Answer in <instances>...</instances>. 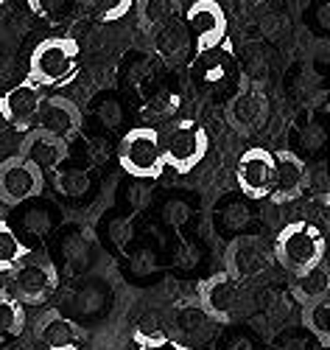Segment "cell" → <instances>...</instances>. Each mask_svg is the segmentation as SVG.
Here are the masks:
<instances>
[{
  "label": "cell",
  "mask_w": 330,
  "mask_h": 350,
  "mask_svg": "<svg viewBox=\"0 0 330 350\" xmlns=\"http://www.w3.org/2000/svg\"><path fill=\"white\" fill-rule=\"evenodd\" d=\"M275 260L291 275H303L325 260V232L314 221H288L277 230Z\"/></svg>",
  "instance_id": "1"
},
{
  "label": "cell",
  "mask_w": 330,
  "mask_h": 350,
  "mask_svg": "<svg viewBox=\"0 0 330 350\" xmlns=\"http://www.w3.org/2000/svg\"><path fill=\"white\" fill-rule=\"evenodd\" d=\"M79 68V45L70 37H48L42 40L28 59V81L37 87L65 84Z\"/></svg>",
  "instance_id": "2"
},
{
  "label": "cell",
  "mask_w": 330,
  "mask_h": 350,
  "mask_svg": "<svg viewBox=\"0 0 330 350\" xmlns=\"http://www.w3.org/2000/svg\"><path fill=\"white\" fill-rule=\"evenodd\" d=\"M118 160L121 168L135 180H157L165 160H163V143L160 132L154 126H135L124 135L121 146H118Z\"/></svg>",
  "instance_id": "3"
},
{
  "label": "cell",
  "mask_w": 330,
  "mask_h": 350,
  "mask_svg": "<svg viewBox=\"0 0 330 350\" xmlns=\"http://www.w3.org/2000/svg\"><path fill=\"white\" fill-rule=\"evenodd\" d=\"M163 160L165 165H171L176 174H188L193 171L210 149V137L204 132V126H199L196 121H174L163 135Z\"/></svg>",
  "instance_id": "4"
},
{
  "label": "cell",
  "mask_w": 330,
  "mask_h": 350,
  "mask_svg": "<svg viewBox=\"0 0 330 350\" xmlns=\"http://www.w3.org/2000/svg\"><path fill=\"white\" fill-rule=\"evenodd\" d=\"M199 308L219 325H232L247 308V288L227 272H216L199 283Z\"/></svg>",
  "instance_id": "5"
},
{
  "label": "cell",
  "mask_w": 330,
  "mask_h": 350,
  "mask_svg": "<svg viewBox=\"0 0 330 350\" xmlns=\"http://www.w3.org/2000/svg\"><path fill=\"white\" fill-rule=\"evenodd\" d=\"M9 286H12V297H17L23 306H40L56 291L59 275L45 255L31 252L20 260L17 269L9 272Z\"/></svg>",
  "instance_id": "6"
},
{
  "label": "cell",
  "mask_w": 330,
  "mask_h": 350,
  "mask_svg": "<svg viewBox=\"0 0 330 350\" xmlns=\"http://www.w3.org/2000/svg\"><path fill=\"white\" fill-rule=\"evenodd\" d=\"M275 264L272 247L260 236H235L224 250V272L238 283H249L266 275Z\"/></svg>",
  "instance_id": "7"
},
{
  "label": "cell",
  "mask_w": 330,
  "mask_h": 350,
  "mask_svg": "<svg viewBox=\"0 0 330 350\" xmlns=\"http://www.w3.org/2000/svg\"><path fill=\"white\" fill-rule=\"evenodd\" d=\"M272 104L258 81H244L224 107V121L235 135H255L266 121Z\"/></svg>",
  "instance_id": "8"
},
{
  "label": "cell",
  "mask_w": 330,
  "mask_h": 350,
  "mask_svg": "<svg viewBox=\"0 0 330 350\" xmlns=\"http://www.w3.org/2000/svg\"><path fill=\"white\" fill-rule=\"evenodd\" d=\"M182 20L191 31L196 53H207L224 45L227 40V14L216 0H196V3L182 12Z\"/></svg>",
  "instance_id": "9"
},
{
  "label": "cell",
  "mask_w": 330,
  "mask_h": 350,
  "mask_svg": "<svg viewBox=\"0 0 330 350\" xmlns=\"http://www.w3.org/2000/svg\"><path fill=\"white\" fill-rule=\"evenodd\" d=\"M42 188L45 174L25 157L14 154L0 163V202L3 205H23V202L40 196Z\"/></svg>",
  "instance_id": "10"
},
{
  "label": "cell",
  "mask_w": 330,
  "mask_h": 350,
  "mask_svg": "<svg viewBox=\"0 0 330 350\" xmlns=\"http://www.w3.org/2000/svg\"><path fill=\"white\" fill-rule=\"evenodd\" d=\"M275 154V180H272V191H269V199L275 205H288V202L299 199L308 185H311V171L305 165V160L283 149V152H272Z\"/></svg>",
  "instance_id": "11"
},
{
  "label": "cell",
  "mask_w": 330,
  "mask_h": 350,
  "mask_svg": "<svg viewBox=\"0 0 330 350\" xmlns=\"http://www.w3.org/2000/svg\"><path fill=\"white\" fill-rule=\"evenodd\" d=\"M235 180H238V188H241L244 196L269 199L272 180H275V154L263 149V146L247 149L235 165Z\"/></svg>",
  "instance_id": "12"
},
{
  "label": "cell",
  "mask_w": 330,
  "mask_h": 350,
  "mask_svg": "<svg viewBox=\"0 0 330 350\" xmlns=\"http://www.w3.org/2000/svg\"><path fill=\"white\" fill-rule=\"evenodd\" d=\"M45 101L42 96V87H37L34 81H20L14 87L0 96V115L9 126H14L17 132H28L37 121V112H40V104Z\"/></svg>",
  "instance_id": "13"
},
{
  "label": "cell",
  "mask_w": 330,
  "mask_h": 350,
  "mask_svg": "<svg viewBox=\"0 0 330 350\" xmlns=\"http://www.w3.org/2000/svg\"><path fill=\"white\" fill-rule=\"evenodd\" d=\"M34 339L42 350H79L84 345L87 334L62 311L51 308L34 323Z\"/></svg>",
  "instance_id": "14"
},
{
  "label": "cell",
  "mask_w": 330,
  "mask_h": 350,
  "mask_svg": "<svg viewBox=\"0 0 330 350\" xmlns=\"http://www.w3.org/2000/svg\"><path fill=\"white\" fill-rule=\"evenodd\" d=\"M34 129H42V132H48V135H53L59 140L70 143L81 129V109L70 98L51 96V98H45L40 104Z\"/></svg>",
  "instance_id": "15"
},
{
  "label": "cell",
  "mask_w": 330,
  "mask_h": 350,
  "mask_svg": "<svg viewBox=\"0 0 330 350\" xmlns=\"http://www.w3.org/2000/svg\"><path fill=\"white\" fill-rule=\"evenodd\" d=\"M213 319H210L199 306H185L174 311L171 317V328L168 336L174 345L179 347H191V350H202V345L213 336Z\"/></svg>",
  "instance_id": "16"
},
{
  "label": "cell",
  "mask_w": 330,
  "mask_h": 350,
  "mask_svg": "<svg viewBox=\"0 0 330 350\" xmlns=\"http://www.w3.org/2000/svg\"><path fill=\"white\" fill-rule=\"evenodd\" d=\"M20 157H25L28 163H34L42 174L45 171H56L59 165H62L68 160V143L65 140H59L42 129H28L23 143H20Z\"/></svg>",
  "instance_id": "17"
},
{
  "label": "cell",
  "mask_w": 330,
  "mask_h": 350,
  "mask_svg": "<svg viewBox=\"0 0 330 350\" xmlns=\"http://www.w3.org/2000/svg\"><path fill=\"white\" fill-rule=\"evenodd\" d=\"M152 48L154 53L160 56L163 62L168 65H179V62H185L188 59V53L193 48V40H191V31H188V25L182 17H174L168 20L165 25L154 28L152 34Z\"/></svg>",
  "instance_id": "18"
},
{
  "label": "cell",
  "mask_w": 330,
  "mask_h": 350,
  "mask_svg": "<svg viewBox=\"0 0 330 350\" xmlns=\"http://www.w3.org/2000/svg\"><path fill=\"white\" fill-rule=\"evenodd\" d=\"M291 297L299 306H308V303H316L322 297H330V272L325 267V260H322V264H316L314 269L303 272V275H294Z\"/></svg>",
  "instance_id": "19"
},
{
  "label": "cell",
  "mask_w": 330,
  "mask_h": 350,
  "mask_svg": "<svg viewBox=\"0 0 330 350\" xmlns=\"http://www.w3.org/2000/svg\"><path fill=\"white\" fill-rule=\"evenodd\" d=\"M137 9V25L146 34H152L154 28L165 25L174 17H182V0H135Z\"/></svg>",
  "instance_id": "20"
},
{
  "label": "cell",
  "mask_w": 330,
  "mask_h": 350,
  "mask_svg": "<svg viewBox=\"0 0 330 350\" xmlns=\"http://www.w3.org/2000/svg\"><path fill=\"white\" fill-rule=\"evenodd\" d=\"M25 331V306L0 291V345H6L12 339H17Z\"/></svg>",
  "instance_id": "21"
},
{
  "label": "cell",
  "mask_w": 330,
  "mask_h": 350,
  "mask_svg": "<svg viewBox=\"0 0 330 350\" xmlns=\"http://www.w3.org/2000/svg\"><path fill=\"white\" fill-rule=\"evenodd\" d=\"M28 255H31V250L23 244V239L17 236V230L9 221L0 219V272L9 275L12 269H17V264L23 258H28Z\"/></svg>",
  "instance_id": "22"
},
{
  "label": "cell",
  "mask_w": 330,
  "mask_h": 350,
  "mask_svg": "<svg viewBox=\"0 0 330 350\" xmlns=\"http://www.w3.org/2000/svg\"><path fill=\"white\" fill-rule=\"evenodd\" d=\"M303 325L314 334L319 347H330V297L303 306Z\"/></svg>",
  "instance_id": "23"
},
{
  "label": "cell",
  "mask_w": 330,
  "mask_h": 350,
  "mask_svg": "<svg viewBox=\"0 0 330 350\" xmlns=\"http://www.w3.org/2000/svg\"><path fill=\"white\" fill-rule=\"evenodd\" d=\"M56 188L59 193H65L70 199H81L87 191H90V177H87V171L79 168V165H59L56 171Z\"/></svg>",
  "instance_id": "24"
},
{
  "label": "cell",
  "mask_w": 330,
  "mask_h": 350,
  "mask_svg": "<svg viewBox=\"0 0 330 350\" xmlns=\"http://www.w3.org/2000/svg\"><path fill=\"white\" fill-rule=\"evenodd\" d=\"M199 59L193 62V79H199L202 84H213L221 81L227 73V56H213V51L207 53H196Z\"/></svg>",
  "instance_id": "25"
},
{
  "label": "cell",
  "mask_w": 330,
  "mask_h": 350,
  "mask_svg": "<svg viewBox=\"0 0 330 350\" xmlns=\"http://www.w3.org/2000/svg\"><path fill=\"white\" fill-rule=\"evenodd\" d=\"M90 6H93V14L104 23H115L121 20L132 12L135 0H90Z\"/></svg>",
  "instance_id": "26"
},
{
  "label": "cell",
  "mask_w": 330,
  "mask_h": 350,
  "mask_svg": "<svg viewBox=\"0 0 330 350\" xmlns=\"http://www.w3.org/2000/svg\"><path fill=\"white\" fill-rule=\"evenodd\" d=\"M305 23L319 34L330 31V0H311L305 9Z\"/></svg>",
  "instance_id": "27"
},
{
  "label": "cell",
  "mask_w": 330,
  "mask_h": 350,
  "mask_svg": "<svg viewBox=\"0 0 330 350\" xmlns=\"http://www.w3.org/2000/svg\"><path fill=\"white\" fill-rule=\"evenodd\" d=\"M98 115H101V121L107 126H115L118 121H121V104H118V98H112V96L101 98L98 101Z\"/></svg>",
  "instance_id": "28"
},
{
  "label": "cell",
  "mask_w": 330,
  "mask_h": 350,
  "mask_svg": "<svg viewBox=\"0 0 330 350\" xmlns=\"http://www.w3.org/2000/svg\"><path fill=\"white\" fill-rule=\"evenodd\" d=\"M70 6V0H42V9L51 14V17H62Z\"/></svg>",
  "instance_id": "29"
},
{
  "label": "cell",
  "mask_w": 330,
  "mask_h": 350,
  "mask_svg": "<svg viewBox=\"0 0 330 350\" xmlns=\"http://www.w3.org/2000/svg\"><path fill=\"white\" fill-rule=\"evenodd\" d=\"M3 3H9V0H0V6H3Z\"/></svg>",
  "instance_id": "30"
},
{
  "label": "cell",
  "mask_w": 330,
  "mask_h": 350,
  "mask_svg": "<svg viewBox=\"0 0 330 350\" xmlns=\"http://www.w3.org/2000/svg\"><path fill=\"white\" fill-rule=\"evenodd\" d=\"M0 350H9V347H0Z\"/></svg>",
  "instance_id": "31"
}]
</instances>
